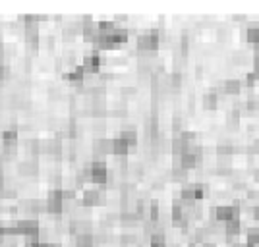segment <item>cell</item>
Masks as SVG:
<instances>
[{"label":"cell","mask_w":259,"mask_h":247,"mask_svg":"<svg viewBox=\"0 0 259 247\" xmlns=\"http://www.w3.org/2000/svg\"><path fill=\"white\" fill-rule=\"evenodd\" d=\"M87 172H89V182H91V184L104 186V184L108 182V168H106L103 158H95V160L87 166Z\"/></svg>","instance_id":"cell-1"},{"label":"cell","mask_w":259,"mask_h":247,"mask_svg":"<svg viewBox=\"0 0 259 247\" xmlns=\"http://www.w3.org/2000/svg\"><path fill=\"white\" fill-rule=\"evenodd\" d=\"M232 218H240V207L238 205H219L213 209V220L219 224H226Z\"/></svg>","instance_id":"cell-2"},{"label":"cell","mask_w":259,"mask_h":247,"mask_svg":"<svg viewBox=\"0 0 259 247\" xmlns=\"http://www.w3.org/2000/svg\"><path fill=\"white\" fill-rule=\"evenodd\" d=\"M8 234H20V236H25V238H33V236H39V222L35 218H21L14 230H6V236Z\"/></svg>","instance_id":"cell-3"},{"label":"cell","mask_w":259,"mask_h":247,"mask_svg":"<svg viewBox=\"0 0 259 247\" xmlns=\"http://www.w3.org/2000/svg\"><path fill=\"white\" fill-rule=\"evenodd\" d=\"M159 45H160V33L157 29L141 33L138 37V50H141V52H155Z\"/></svg>","instance_id":"cell-4"},{"label":"cell","mask_w":259,"mask_h":247,"mask_svg":"<svg viewBox=\"0 0 259 247\" xmlns=\"http://www.w3.org/2000/svg\"><path fill=\"white\" fill-rule=\"evenodd\" d=\"M203 197H205L203 184H190V186H184L180 191V201H184V203H196V201H201Z\"/></svg>","instance_id":"cell-5"},{"label":"cell","mask_w":259,"mask_h":247,"mask_svg":"<svg viewBox=\"0 0 259 247\" xmlns=\"http://www.w3.org/2000/svg\"><path fill=\"white\" fill-rule=\"evenodd\" d=\"M45 210L49 214H60L64 210V197H62V190H52L49 197L45 201Z\"/></svg>","instance_id":"cell-6"},{"label":"cell","mask_w":259,"mask_h":247,"mask_svg":"<svg viewBox=\"0 0 259 247\" xmlns=\"http://www.w3.org/2000/svg\"><path fill=\"white\" fill-rule=\"evenodd\" d=\"M101 54L99 52H91V54H87L85 58H83V62L80 64L81 66V70L89 76V74H97L99 70H101Z\"/></svg>","instance_id":"cell-7"},{"label":"cell","mask_w":259,"mask_h":247,"mask_svg":"<svg viewBox=\"0 0 259 247\" xmlns=\"http://www.w3.org/2000/svg\"><path fill=\"white\" fill-rule=\"evenodd\" d=\"M80 203L83 207H95V205H101L103 203V195L99 193V190H85Z\"/></svg>","instance_id":"cell-8"},{"label":"cell","mask_w":259,"mask_h":247,"mask_svg":"<svg viewBox=\"0 0 259 247\" xmlns=\"http://www.w3.org/2000/svg\"><path fill=\"white\" fill-rule=\"evenodd\" d=\"M2 145L6 149H12L18 145V139H20V133H18V128H8L2 132Z\"/></svg>","instance_id":"cell-9"},{"label":"cell","mask_w":259,"mask_h":247,"mask_svg":"<svg viewBox=\"0 0 259 247\" xmlns=\"http://www.w3.org/2000/svg\"><path fill=\"white\" fill-rule=\"evenodd\" d=\"M130 152V147L120 139V137H114L110 139V154L114 156H120V158H126V154Z\"/></svg>","instance_id":"cell-10"},{"label":"cell","mask_w":259,"mask_h":247,"mask_svg":"<svg viewBox=\"0 0 259 247\" xmlns=\"http://www.w3.org/2000/svg\"><path fill=\"white\" fill-rule=\"evenodd\" d=\"M222 91L226 93V95H238L240 93V89H242V81L240 79H236V77H228V79H224L222 81Z\"/></svg>","instance_id":"cell-11"},{"label":"cell","mask_w":259,"mask_h":247,"mask_svg":"<svg viewBox=\"0 0 259 247\" xmlns=\"http://www.w3.org/2000/svg\"><path fill=\"white\" fill-rule=\"evenodd\" d=\"M240 232H242V222H240V218H232V220H228V222L224 224V234H226L230 240H232V238H238Z\"/></svg>","instance_id":"cell-12"},{"label":"cell","mask_w":259,"mask_h":247,"mask_svg":"<svg viewBox=\"0 0 259 247\" xmlns=\"http://www.w3.org/2000/svg\"><path fill=\"white\" fill-rule=\"evenodd\" d=\"M118 137H120L128 147H136V145H138V132H136L134 128H126V130H122Z\"/></svg>","instance_id":"cell-13"},{"label":"cell","mask_w":259,"mask_h":247,"mask_svg":"<svg viewBox=\"0 0 259 247\" xmlns=\"http://www.w3.org/2000/svg\"><path fill=\"white\" fill-rule=\"evenodd\" d=\"M234 151H236V149H234L232 143H228V141H220V143L217 145V156H219L220 160H222V158L226 160V158H230V156L234 154Z\"/></svg>","instance_id":"cell-14"},{"label":"cell","mask_w":259,"mask_h":247,"mask_svg":"<svg viewBox=\"0 0 259 247\" xmlns=\"http://www.w3.org/2000/svg\"><path fill=\"white\" fill-rule=\"evenodd\" d=\"M246 41L252 43L254 47L259 45V23H250L246 27Z\"/></svg>","instance_id":"cell-15"},{"label":"cell","mask_w":259,"mask_h":247,"mask_svg":"<svg viewBox=\"0 0 259 247\" xmlns=\"http://www.w3.org/2000/svg\"><path fill=\"white\" fill-rule=\"evenodd\" d=\"M95 154H99V156H104V154H110V139H106V137H99L97 141H95Z\"/></svg>","instance_id":"cell-16"},{"label":"cell","mask_w":259,"mask_h":247,"mask_svg":"<svg viewBox=\"0 0 259 247\" xmlns=\"http://www.w3.org/2000/svg\"><path fill=\"white\" fill-rule=\"evenodd\" d=\"M20 172H21V174H25V176L35 174V172H37V160H35V158L23 160V162L20 164Z\"/></svg>","instance_id":"cell-17"},{"label":"cell","mask_w":259,"mask_h":247,"mask_svg":"<svg viewBox=\"0 0 259 247\" xmlns=\"http://www.w3.org/2000/svg\"><path fill=\"white\" fill-rule=\"evenodd\" d=\"M203 106L207 108V110H215L217 106H219V95L215 93V91H209L203 95Z\"/></svg>","instance_id":"cell-18"},{"label":"cell","mask_w":259,"mask_h":247,"mask_svg":"<svg viewBox=\"0 0 259 247\" xmlns=\"http://www.w3.org/2000/svg\"><path fill=\"white\" fill-rule=\"evenodd\" d=\"M93 246H95L93 234H80V236H76V247H93Z\"/></svg>","instance_id":"cell-19"},{"label":"cell","mask_w":259,"mask_h":247,"mask_svg":"<svg viewBox=\"0 0 259 247\" xmlns=\"http://www.w3.org/2000/svg\"><path fill=\"white\" fill-rule=\"evenodd\" d=\"M149 247H166V236L159 230L151 234V240H149Z\"/></svg>","instance_id":"cell-20"},{"label":"cell","mask_w":259,"mask_h":247,"mask_svg":"<svg viewBox=\"0 0 259 247\" xmlns=\"http://www.w3.org/2000/svg\"><path fill=\"white\" fill-rule=\"evenodd\" d=\"M246 247H259V228H250L248 230Z\"/></svg>","instance_id":"cell-21"},{"label":"cell","mask_w":259,"mask_h":247,"mask_svg":"<svg viewBox=\"0 0 259 247\" xmlns=\"http://www.w3.org/2000/svg\"><path fill=\"white\" fill-rule=\"evenodd\" d=\"M238 122H240V110L234 106V108H230L228 110V116H226V124L230 126V128H236L238 126Z\"/></svg>","instance_id":"cell-22"},{"label":"cell","mask_w":259,"mask_h":247,"mask_svg":"<svg viewBox=\"0 0 259 247\" xmlns=\"http://www.w3.org/2000/svg\"><path fill=\"white\" fill-rule=\"evenodd\" d=\"M186 178H188V170H184L180 164L172 168V180H176V182H186Z\"/></svg>","instance_id":"cell-23"},{"label":"cell","mask_w":259,"mask_h":247,"mask_svg":"<svg viewBox=\"0 0 259 247\" xmlns=\"http://www.w3.org/2000/svg\"><path fill=\"white\" fill-rule=\"evenodd\" d=\"M246 108L248 110H259V97L258 95H252L246 100Z\"/></svg>","instance_id":"cell-24"},{"label":"cell","mask_w":259,"mask_h":247,"mask_svg":"<svg viewBox=\"0 0 259 247\" xmlns=\"http://www.w3.org/2000/svg\"><path fill=\"white\" fill-rule=\"evenodd\" d=\"M252 74L259 79V45L254 47V70H252Z\"/></svg>","instance_id":"cell-25"},{"label":"cell","mask_w":259,"mask_h":247,"mask_svg":"<svg viewBox=\"0 0 259 247\" xmlns=\"http://www.w3.org/2000/svg\"><path fill=\"white\" fill-rule=\"evenodd\" d=\"M8 74H10V68H8V64H0V81H4L6 77H8Z\"/></svg>","instance_id":"cell-26"},{"label":"cell","mask_w":259,"mask_h":247,"mask_svg":"<svg viewBox=\"0 0 259 247\" xmlns=\"http://www.w3.org/2000/svg\"><path fill=\"white\" fill-rule=\"evenodd\" d=\"M256 81H258V77H256V76L250 72V74L246 76V85H248V87H252V85H256Z\"/></svg>","instance_id":"cell-27"},{"label":"cell","mask_w":259,"mask_h":247,"mask_svg":"<svg viewBox=\"0 0 259 247\" xmlns=\"http://www.w3.org/2000/svg\"><path fill=\"white\" fill-rule=\"evenodd\" d=\"M250 152H252V154H259V137L258 139H254V143H252V147H250Z\"/></svg>","instance_id":"cell-28"},{"label":"cell","mask_w":259,"mask_h":247,"mask_svg":"<svg viewBox=\"0 0 259 247\" xmlns=\"http://www.w3.org/2000/svg\"><path fill=\"white\" fill-rule=\"evenodd\" d=\"M232 19H234V21H246V16H234Z\"/></svg>","instance_id":"cell-29"}]
</instances>
